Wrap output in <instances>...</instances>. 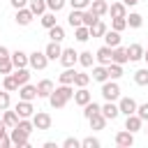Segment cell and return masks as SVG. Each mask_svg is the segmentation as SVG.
<instances>
[{
	"label": "cell",
	"instance_id": "53",
	"mask_svg": "<svg viewBox=\"0 0 148 148\" xmlns=\"http://www.w3.org/2000/svg\"><path fill=\"white\" fill-rule=\"evenodd\" d=\"M9 56H12V53H9V49L0 44V60H5V58H9Z\"/></svg>",
	"mask_w": 148,
	"mask_h": 148
},
{
	"label": "cell",
	"instance_id": "17",
	"mask_svg": "<svg viewBox=\"0 0 148 148\" xmlns=\"http://www.w3.org/2000/svg\"><path fill=\"white\" fill-rule=\"evenodd\" d=\"M92 81H97V83L109 81V69H106V65H95V67H92Z\"/></svg>",
	"mask_w": 148,
	"mask_h": 148
},
{
	"label": "cell",
	"instance_id": "9",
	"mask_svg": "<svg viewBox=\"0 0 148 148\" xmlns=\"http://www.w3.org/2000/svg\"><path fill=\"white\" fill-rule=\"evenodd\" d=\"M116 146H120V148H130V146H134V132H130V130H120V132L116 134Z\"/></svg>",
	"mask_w": 148,
	"mask_h": 148
},
{
	"label": "cell",
	"instance_id": "45",
	"mask_svg": "<svg viewBox=\"0 0 148 148\" xmlns=\"http://www.w3.org/2000/svg\"><path fill=\"white\" fill-rule=\"evenodd\" d=\"M111 28L118 30V32H123V30L127 28V16H123V18H113V21H111Z\"/></svg>",
	"mask_w": 148,
	"mask_h": 148
},
{
	"label": "cell",
	"instance_id": "27",
	"mask_svg": "<svg viewBox=\"0 0 148 148\" xmlns=\"http://www.w3.org/2000/svg\"><path fill=\"white\" fill-rule=\"evenodd\" d=\"M28 7H30V12H32L35 16H42V14L49 9V7H46V0H30Z\"/></svg>",
	"mask_w": 148,
	"mask_h": 148
},
{
	"label": "cell",
	"instance_id": "26",
	"mask_svg": "<svg viewBox=\"0 0 148 148\" xmlns=\"http://www.w3.org/2000/svg\"><path fill=\"white\" fill-rule=\"evenodd\" d=\"M90 9H92L97 16H104V14H109V2H106V0H92V2H90Z\"/></svg>",
	"mask_w": 148,
	"mask_h": 148
},
{
	"label": "cell",
	"instance_id": "19",
	"mask_svg": "<svg viewBox=\"0 0 148 148\" xmlns=\"http://www.w3.org/2000/svg\"><path fill=\"white\" fill-rule=\"evenodd\" d=\"M141 125H143V120H141L136 113L125 116V130H130V132H139V130H141Z\"/></svg>",
	"mask_w": 148,
	"mask_h": 148
},
{
	"label": "cell",
	"instance_id": "50",
	"mask_svg": "<svg viewBox=\"0 0 148 148\" xmlns=\"http://www.w3.org/2000/svg\"><path fill=\"white\" fill-rule=\"evenodd\" d=\"M62 146H65V148H79V146H81V141H79V139H74V136H67V139L62 141Z\"/></svg>",
	"mask_w": 148,
	"mask_h": 148
},
{
	"label": "cell",
	"instance_id": "32",
	"mask_svg": "<svg viewBox=\"0 0 148 148\" xmlns=\"http://www.w3.org/2000/svg\"><path fill=\"white\" fill-rule=\"evenodd\" d=\"M141 25H143V16L136 12H130L127 14V28H141Z\"/></svg>",
	"mask_w": 148,
	"mask_h": 148
},
{
	"label": "cell",
	"instance_id": "30",
	"mask_svg": "<svg viewBox=\"0 0 148 148\" xmlns=\"http://www.w3.org/2000/svg\"><path fill=\"white\" fill-rule=\"evenodd\" d=\"M106 30H109V28H106V23L99 18L97 23H92V25H90V37H104V32H106Z\"/></svg>",
	"mask_w": 148,
	"mask_h": 148
},
{
	"label": "cell",
	"instance_id": "48",
	"mask_svg": "<svg viewBox=\"0 0 148 148\" xmlns=\"http://www.w3.org/2000/svg\"><path fill=\"white\" fill-rule=\"evenodd\" d=\"M81 146H83V148H99V139H95V136H86V139L81 141Z\"/></svg>",
	"mask_w": 148,
	"mask_h": 148
},
{
	"label": "cell",
	"instance_id": "10",
	"mask_svg": "<svg viewBox=\"0 0 148 148\" xmlns=\"http://www.w3.org/2000/svg\"><path fill=\"white\" fill-rule=\"evenodd\" d=\"M32 18H35V14L30 12V7H21V9H16L14 21H16L18 25H30V23H32Z\"/></svg>",
	"mask_w": 148,
	"mask_h": 148
},
{
	"label": "cell",
	"instance_id": "56",
	"mask_svg": "<svg viewBox=\"0 0 148 148\" xmlns=\"http://www.w3.org/2000/svg\"><path fill=\"white\" fill-rule=\"evenodd\" d=\"M143 60H146V62H148V49H146V51H143Z\"/></svg>",
	"mask_w": 148,
	"mask_h": 148
},
{
	"label": "cell",
	"instance_id": "22",
	"mask_svg": "<svg viewBox=\"0 0 148 148\" xmlns=\"http://www.w3.org/2000/svg\"><path fill=\"white\" fill-rule=\"evenodd\" d=\"M12 62H14V69H18V67H28V53H23L21 49L14 51V53H12Z\"/></svg>",
	"mask_w": 148,
	"mask_h": 148
},
{
	"label": "cell",
	"instance_id": "20",
	"mask_svg": "<svg viewBox=\"0 0 148 148\" xmlns=\"http://www.w3.org/2000/svg\"><path fill=\"white\" fill-rule=\"evenodd\" d=\"M104 44H106V46H113V49H116V46H120V32H118V30H113V28H111V30H106V32H104Z\"/></svg>",
	"mask_w": 148,
	"mask_h": 148
},
{
	"label": "cell",
	"instance_id": "34",
	"mask_svg": "<svg viewBox=\"0 0 148 148\" xmlns=\"http://www.w3.org/2000/svg\"><path fill=\"white\" fill-rule=\"evenodd\" d=\"M2 88L9 90V92H16V90H18V81L14 79V74H7V76L2 79Z\"/></svg>",
	"mask_w": 148,
	"mask_h": 148
},
{
	"label": "cell",
	"instance_id": "54",
	"mask_svg": "<svg viewBox=\"0 0 148 148\" xmlns=\"http://www.w3.org/2000/svg\"><path fill=\"white\" fill-rule=\"evenodd\" d=\"M7 130H9V127L5 125V120H0V136H2V134H7Z\"/></svg>",
	"mask_w": 148,
	"mask_h": 148
},
{
	"label": "cell",
	"instance_id": "12",
	"mask_svg": "<svg viewBox=\"0 0 148 148\" xmlns=\"http://www.w3.org/2000/svg\"><path fill=\"white\" fill-rule=\"evenodd\" d=\"M16 92H18V97H21V99H28V102H32V99H37V97H39V95H37V86H30V83H23Z\"/></svg>",
	"mask_w": 148,
	"mask_h": 148
},
{
	"label": "cell",
	"instance_id": "55",
	"mask_svg": "<svg viewBox=\"0 0 148 148\" xmlns=\"http://www.w3.org/2000/svg\"><path fill=\"white\" fill-rule=\"evenodd\" d=\"M123 2H125V5H127V7H134V5H139V2H141V0H123Z\"/></svg>",
	"mask_w": 148,
	"mask_h": 148
},
{
	"label": "cell",
	"instance_id": "6",
	"mask_svg": "<svg viewBox=\"0 0 148 148\" xmlns=\"http://www.w3.org/2000/svg\"><path fill=\"white\" fill-rule=\"evenodd\" d=\"M95 60L99 62V65H109V62H113V46H99L97 49V53H95Z\"/></svg>",
	"mask_w": 148,
	"mask_h": 148
},
{
	"label": "cell",
	"instance_id": "21",
	"mask_svg": "<svg viewBox=\"0 0 148 148\" xmlns=\"http://www.w3.org/2000/svg\"><path fill=\"white\" fill-rule=\"evenodd\" d=\"M67 23H69L72 28L83 25V9H72V12H69V16H67Z\"/></svg>",
	"mask_w": 148,
	"mask_h": 148
},
{
	"label": "cell",
	"instance_id": "8",
	"mask_svg": "<svg viewBox=\"0 0 148 148\" xmlns=\"http://www.w3.org/2000/svg\"><path fill=\"white\" fill-rule=\"evenodd\" d=\"M136 102L132 99V97H120L118 99V109H120V113L123 116H132V113H136Z\"/></svg>",
	"mask_w": 148,
	"mask_h": 148
},
{
	"label": "cell",
	"instance_id": "35",
	"mask_svg": "<svg viewBox=\"0 0 148 148\" xmlns=\"http://www.w3.org/2000/svg\"><path fill=\"white\" fill-rule=\"evenodd\" d=\"M99 111H102V106H99L97 102H92V99H90V102H88V104L83 106V118L88 120L90 116H95V113H99Z\"/></svg>",
	"mask_w": 148,
	"mask_h": 148
},
{
	"label": "cell",
	"instance_id": "46",
	"mask_svg": "<svg viewBox=\"0 0 148 148\" xmlns=\"http://www.w3.org/2000/svg\"><path fill=\"white\" fill-rule=\"evenodd\" d=\"M65 2H67V0H46V7H49L51 12H56V14H58V12L65 7Z\"/></svg>",
	"mask_w": 148,
	"mask_h": 148
},
{
	"label": "cell",
	"instance_id": "14",
	"mask_svg": "<svg viewBox=\"0 0 148 148\" xmlns=\"http://www.w3.org/2000/svg\"><path fill=\"white\" fill-rule=\"evenodd\" d=\"M51 92H53V81H51V79H42V81L37 83V95L44 97V99H49Z\"/></svg>",
	"mask_w": 148,
	"mask_h": 148
},
{
	"label": "cell",
	"instance_id": "49",
	"mask_svg": "<svg viewBox=\"0 0 148 148\" xmlns=\"http://www.w3.org/2000/svg\"><path fill=\"white\" fill-rule=\"evenodd\" d=\"M136 116H139L141 120H148V102H143V104L136 106Z\"/></svg>",
	"mask_w": 148,
	"mask_h": 148
},
{
	"label": "cell",
	"instance_id": "15",
	"mask_svg": "<svg viewBox=\"0 0 148 148\" xmlns=\"http://www.w3.org/2000/svg\"><path fill=\"white\" fill-rule=\"evenodd\" d=\"M109 14H111V18H123V16H127V5L113 2V5H109Z\"/></svg>",
	"mask_w": 148,
	"mask_h": 148
},
{
	"label": "cell",
	"instance_id": "44",
	"mask_svg": "<svg viewBox=\"0 0 148 148\" xmlns=\"http://www.w3.org/2000/svg\"><path fill=\"white\" fill-rule=\"evenodd\" d=\"M9 104H12V99H9V90H0V111H5V109H9Z\"/></svg>",
	"mask_w": 148,
	"mask_h": 148
},
{
	"label": "cell",
	"instance_id": "47",
	"mask_svg": "<svg viewBox=\"0 0 148 148\" xmlns=\"http://www.w3.org/2000/svg\"><path fill=\"white\" fill-rule=\"evenodd\" d=\"M67 2L72 5V9H88L92 0H67Z\"/></svg>",
	"mask_w": 148,
	"mask_h": 148
},
{
	"label": "cell",
	"instance_id": "28",
	"mask_svg": "<svg viewBox=\"0 0 148 148\" xmlns=\"http://www.w3.org/2000/svg\"><path fill=\"white\" fill-rule=\"evenodd\" d=\"M49 39H51V42H62V39H65V28L58 25V23H56L53 28H49Z\"/></svg>",
	"mask_w": 148,
	"mask_h": 148
},
{
	"label": "cell",
	"instance_id": "38",
	"mask_svg": "<svg viewBox=\"0 0 148 148\" xmlns=\"http://www.w3.org/2000/svg\"><path fill=\"white\" fill-rule=\"evenodd\" d=\"M14 79L18 81V88H21L23 83H28V81H30V72H28L25 67H18V69L14 72Z\"/></svg>",
	"mask_w": 148,
	"mask_h": 148
},
{
	"label": "cell",
	"instance_id": "29",
	"mask_svg": "<svg viewBox=\"0 0 148 148\" xmlns=\"http://www.w3.org/2000/svg\"><path fill=\"white\" fill-rule=\"evenodd\" d=\"M74 76H76V69L74 67H65V72L58 76L60 83H67V86H74Z\"/></svg>",
	"mask_w": 148,
	"mask_h": 148
},
{
	"label": "cell",
	"instance_id": "16",
	"mask_svg": "<svg viewBox=\"0 0 148 148\" xmlns=\"http://www.w3.org/2000/svg\"><path fill=\"white\" fill-rule=\"evenodd\" d=\"M143 46L141 44H130L127 46V56H130V62H136V60H143Z\"/></svg>",
	"mask_w": 148,
	"mask_h": 148
},
{
	"label": "cell",
	"instance_id": "2",
	"mask_svg": "<svg viewBox=\"0 0 148 148\" xmlns=\"http://www.w3.org/2000/svg\"><path fill=\"white\" fill-rule=\"evenodd\" d=\"M102 97H104V99H109V102L120 99V86H118L113 79L104 81V83H102Z\"/></svg>",
	"mask_w": 148,
	"mask_h": 148
},
{
	"label": "cell",
	"instance_id": "52",
	"mask_svg": "<svg viewBox=\"0 0 148 148\" xmlns=\"http://www.w3.org/2000/svg\"><path fill=\"white\" fill-rule=\"evenodd\" d=\"M28 2H30V0H9V5H12L14 9H21V7H28Z\"/></svg>",
	"mask_w": 148,
	"mask_h": 148
},
{
	"label": "cell",
	"instance_id": "36",
	"mask_svg": "<svg viewBox=\"0 0 148 148\" xmlns=\"http://www.w3.org/2000/svg\"><path fill=\"white\" fill-rule=\"evenodd\" d=\"M74 35H76V42H88L90 39V28L88 25H79V28H74Z\"/></svg>",
	"mask_w": 148,
	"mask_h": 148
},
{
	"label": "cell",
	"instance_id": "7",
	"mask_svg": "<svg viewBox=\"0 0 148 148\" xmlns=\"http://www.w3.org/2000/svg\"><path fill=\"white\" fill-rule=\"evenodd\" d=\"M14 111L18 113V118H32L35 106H32V102H28V99H18L16 106H14Z\"/></svg>",
	"mask_w": 148,
	"mask_h": 148
},
{
	"label": "cell",
	"instance_id": "4",
	"mask_svg": "<svg viewBox=\"0 0 148 148\" xmlns=\"http://www.w3.org/2000/svg\"><path fill=\"white\" fill-rule=\"evenodd\" d=\"M9 136H12V146H16V148H28L30 146V134H25L18 127H12L9 130Z\"/></svg>",
	"mask_w": 148,
	"mask_h": 148
},
{
	"label": "cell",
	"instance_id": "33",
	"mask_svg": "<svg viewBox=\"0 0 148 148\" xmlns=\"http://www.w3.org/2000/svg\"><path fill=\"white\" fill-rule=\"evenodd\" d=\"M106 69H109V79H113V81H118L123 76V65H118V62H109Z\"/></svg>",
	"mask_w": 148,
	"mask_h": 148
},
{
	"label": "cell",
	"instance_id": "39",
	"mask_svg": "<svg viewBox=\"0 0 148 148\" xmlns=\"http://www.w3.org/2000/svg\"><path fill=\"white\" fill-rule=\"evenodd\" d=\"M97 21H99V16H97L90 7H88V9H83V25H88V28H90V25H92V23H97Z\"/></svg>",
	"mask_w": 148,
	"mask_h": 148
},
{
	"label": "cell",
	"instance_id": "57",
	"mask_svg": "<svg viewBox=\"0 0 148 148\" xmlns=\"http://www.w3.org/2000/svg\"><path fill=\"white\" fill-rule=\"evenodd\" d=\"M146 134H148V130H146Z\"/></svg>",
	"mask_w": 148,
	"mask_h": 148
},
{
	"label": "cell",
	"instance_id": "24",
	"mask_svg": "<svg viewBox=\"0 0 148 148\" xmlns=\"http://www.w3.org/2000/svg\"><path fill=\"white\" fill-rule=\"evenodd\" d=\"M88 123H90V130H104V125H106V116L99 111V113L90 116V118H88Z\"/></svg>",
	"mask_w": 148,
	"mask_h": 148
},
{
	"label": "cell",
	"instance_id": "37",
	"mask_svg": "<svg viewBox=\"0 0 148 148\" xmlns=\"http://www.w3.org/2000/svg\"><path fill=\"white\" fill-rule=\"evenodd\" d=\"M92 60H95L92 51H81L79 53V65L81 67H92Z\"/></svg>",
	"mask_w": 148,
	"mask_h": 148
},
{
	"label": "cell",
	"instance_id": "40",
	"mask_svg": "<svg viewBox=\"0 0 148 148\" xmlns=\"http://www.w3.org/2000/svg\"><path fill=\"white\" fill-rule=\"evenodd\" d=\"M42 25H44L46 30H49V28H53V25H56V12H51V9H49V12H44V14H42Z\"/></svg>",
	"mask_w": 148,
	"mask_h": 148
},
{
	"label": "cell",
	"instance_id": "43",
	"mask_svg": "<svg viewBox=\"0 0 148 148\" xmlns=\"http://www.w3.org/2000/svg\"><path fill=\"white\" fill-rule=\"evenodd\" d=\"M134 83L136 86H148V69H136L134 72Z\"/></svg>",
	"mask_w": 148,
	"mask_h": 148
},
{
	"label": "cell",
	"instance_id": "41",
	"mask_svg": "<svg viewBox=\"0 0 148 148\" xmlns=\"http://www.w3.org/2000/svg\"><path fill=\"white\" fill-rule=\"evenodd\" d=\"M90 83V74H86V72H76V76H74V86L76 88H86Z\"/></svg>",
	"mask_w": 148,
	"mask_h": 148
},
{
	"label": "cell",
	"instance_id": "13",
	"mask_svg": "<svg viewBox=\"0 0 148 148\" xmlns=\"http://www.w3.org/2000/svg\"><path fill=\"white\" fill-rule=\"evenodd\" d=\"M44 53H46V58H49V60H60V53H62L60 42H49V44H46V49H44Z\"/></svg>",
	"mask_w": 148,
	"mask_h": 148
},
{
	"label": "cell",
	"instance_id": "11",
	"mask_svg": "<svg viewBox=\"0 0 148 148\" xmlns=\"http://www.w3.org/2000/svg\"><path fill=\"white\" fill-rule=\"evenodd\" d=\"M74 62H79V53L74 49H62L60 53V65L62 67H74Z\"/></svg>",
	"mask_w": 148,
	"mask_h": 148
},
{
	"label": "cell",
	"instance_id": "42",
	"mask_svg": "<svg viewBox=\"0 0 148 148\" xmlns=\"http://www.w3.org/2000/svg\"><path fill=\"white\" fill-rule=\"evenodd\" d=\"M12 72H14V62H12V56H9V58L0 60V74L7 76V74H12Z\"/></svg>",
	"mask_w": 148,
	"mask_h": 148
},
{
	"label": "cell",
	"instance_id": "25",
	"mask_svg": "<svg viewBox=\"0 0 148 148\" xmlns=\"http://www.w3.org/2000/svg\"><path fill=\"white\" fill-rule=\"evenodd\" d=\"M113 62H118V65L130 62V56H127V49L125 46H116L113 49Z\"/></svg>",
	"mask_w": 148,
	"mask_h": 148
},
{
	"label": "cell",
	"instance_id": "3",
	"mask_svg": "<svg viewBox=\"0 0 148 148\" xmlns=\"http://www.w3.org/2000/svg\"><path fill=\"white\" fill-rule=\"evenodd\" d=\"M51 60L46 58V53L44 51H32V53H28V65L32 67V69H46V65H49Z\"/></svg>",
	"mask_w": 148,
	"mask_h": 148
},
{
	"label": "cell",
	"instance_id": "51",
	"mask_svg": "<svg viewBox=\"0 0 148 148\" xmlns=\"http://www.w3.org/2000/svg\"><path fill=\"white\" fill-rule=\"evenodd\" d=\"M9 146H12V136L9 134H2L0 136V148H9Z\"/></svg>",
	"mask_w": 148,
	"mask_h": 148
},
{
	"label": "cell",
	"instance_id": "5",
	"mask_svg": "<svg viewBox=\"0 0 148 148\" xmlns=\"http://www.w3.org/2000/svg\"><path fill=\"white\" fill-rule=\"evenodd\" d=\"M51 116L46 113V111H37V113H32V125H35V130H51Z\"/></svg>",
	"mask_w": 148,
	"mask_h": 148
},
{
	"label": "cell",
	"instance_id": "18",
	"mask_svg": "<svg viewBox=\"0 0 148 148\" xmlns=\"http://www.w3.org/2000/svg\"><path fill=\"white\" fill-rule=\"evenodd\" d=\"M102 113L106 116V120H116V118L120 116V109H118V104H113V102L106 99V104L102 106Z\"/></svg>",
	"mask_w": 148,
	"mask_h": 148
},
{
	"label": "cell",
	"instance_id": "1",
	"mask_svg": "<svg viewBox=\"0 0 148 148\" xmlns=\"http://www.w3.org/2000/svg\"><path fill=\"white\" fill-rule=\"evenodd\" d=\"M69 99H74V86H67V83H60L58 88H53V92L49 95V104L53 109H62Z\"/></svg>",
	"mask_w": 148,
	"mask_h": 148
},
{
	"label": "cell",
	"instance_id": "23",
	"mask_svg": "<svg viewBox=\"0 0 148 148\" xmlns=\"http://www.w3.org/2000/svg\"><path fill=\"white\" fill-rule=\"evenodd\" d=\"M90 99H92V95L88 92V88H79V90L74 92V102H76L79 106H86Z\"/></svg>",
	"mask_w": 148,
	"mask_h": 148
},
{
	"label": "cell",
	"instance_id": "31",
	"mask_svg": "<svg viewBox=\"0 0 148 148\" xmlns=\"http://www.w3.org/2000/svg\"><path fill=\"white\" fill-rule=\"evenodd\" d=\"M2 120H5V125L12 130V127H16V125H18V120H21V118H18V113H16V111H7V109H5Z\"/></svg>",
	"mask_w": 148,
	"mask_h": 148
}]
</instances>
